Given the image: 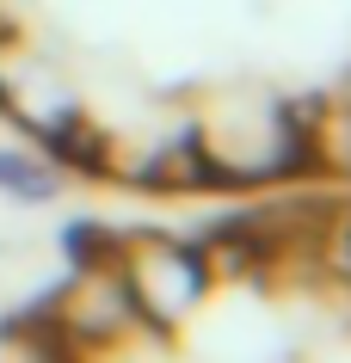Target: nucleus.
<instances>
[{"label":"nucleus","mask_w":351,"mask_h":363,"mask_svg":"<svg viewBox=\"0 0 351 363\" xmlns=\"http://www.w3.org/2000/svg\"><path fill=\"white\" fill-rule=\"evenodd\" d=\"M50 333H56L62 345H74L80 357H93V351H105V345H117L136 320V308H130V296H123V277H117L111 252H87L74 265V277L56 289V302L38 314Z\"/></svg>","instance_id":"obj_3"},{"label":"nucleus","mask_w":351,"mask_h":363,"mask_svg":"<svg viewBox=\"0 0 351 363\" xmlns=\"http://www.w3.org/2000/svg\"><path fill=\"white\" fill-rule=\"evenodd\" d=\"M111 265L123 277V296L136 308L142 326H185L210 289V259L185 240H167V234H136L111 247Z\"/></svg>","instance_id":"obj_2"},{"label":"nucleus","mask_w":351,"mask_h":363,"mask_svg":"<svg viewBox=\"0 0 351 363\" xmlns=\"http://www.w3.org/2000/svg\"><path fill=\"white\" fill-rule=\"evenodd\" d=\"M197 154L210 179L222 185H265V179H290L308 167L302 148V105H277L265 93H222L204 105L191 130Z\"/></svg>","instance_id":"obj_1"},{"label":"nucleus","mask_w":351,"mask_h":363,"mask_svg":"<svg viewBox=\"0 0 351 363\" xmlns=\"http://www.w3.org/2000/svg\"><path fill=\"white\" fill-rule=\"evenodd\" d=\"M0 363H80V351L62 345L43 320H31V326H19L13 339L0 345Z\"/></svg>","instance_id":"obj_4"}]
</instances>
